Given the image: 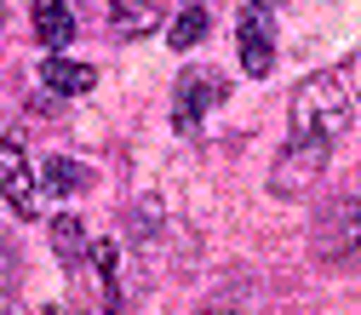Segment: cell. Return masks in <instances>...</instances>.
<instances>
[{
	"instance_id": "5b68a950",
	"label": "cell",
	"mask_w": 361,
	"mask_h": 315,
	"mask_svg": "<svg viewBox=\"0 0 361 315\" xmlns=\"http://www.w3.org/2000/svg\"><path fill=\"white\" fill-rule=\"evenodd\" d=\"M40 184H35V166L23 155L18 138H0V201L12 206V218H35L40 212Z\"/></svg>"
},
{
	"instance_id": "9c48e42d",
	"label": "cell",
	"mask_w": 361,
	"mask_h": 315,
	"mask_svg": "<svg viewBox=\"0 0 361 315\" xmlns=\"http://www.w3.org/2000/svg\"><path fill=\"white\" fill-rule=\"evenodd\" d=\"M161 12H166V0H109V23H115V35H126V40L149 35V29L161 23Z\"/></svg>"
},
{
	"instance_id": "8fae6325",
	"label": "cell",
	"mask_w": 361,
	"mask_h": 315,
	"mask_svg": "<svg viewBox=\"0 0 361 315\" xmlns=\"http://www.w3.org/2000/svg\"><path fill=\"white\" fill-rule=\"evenodd\" d=\"M52 252L63 258V264H80L86 258V230H80V218H52Z\"/></svg>"
},
{
	"instance_id": "9a60e30c",
	"label": "cell",
	"mask_w": 361,
	"mask_h": 315,
	"mask_svg": "<svg viewBox=\"0 0 361 315\" xmlns=\"http://www.w3.org/2000/svg\"><path fill=\"white\" fill-rule=\"evenodd\" d=\"M0 23H6V0H0Z\"/></svg>"
},
{
	"instance_id": "7a4b0ae2",
	"label": "cell",
	"mask_w": 361,
	"mask_h": 315,
	"mask_svg": "<svg viewBox=\"0 0 361 315\" xmlns=\"http://www.w3.org/2000/svg\"><path fill=\"white\" fill-rule=\"evenodd\" d=\"M327 155H333V144H322V138H293V149L269 166V195L293 201V195L315 190V184H322V172H327Z\"/></svg>"
},
{
	"instance_id": "52a82bcc",
	"label": "cell",
	"mask_w": 361,
	"mask_h": 315,
	"mask_svg": "<svg viewBox=\"0 0 361 315\" xmlns=\"http://www.w3.org/2000/svg\"><path fill=\"white\" fill-rule=\"evenodd\" d=\"M75 0H35V40L47 52H63L75 40Z\"/></svg>"
},
{
	"instance_id": "3957f363",
	"label": "cell",
	"mask_w": 361,
	"mask_h": 315,
	"mask_svg": "<svg viewBox=\"0 0 361 315\" xmlns=\"http://www.w3.org/2000/svg\"><path fill=\"white\" fill-rule=\"evenodd\" d=\"M315 258L333 269H361V201H338L315 223Z\"/></svg>"
},
{
	"instance_id": "4fadbf2b",
	"label": "cell",
	"mask_w": 361,
	"mask_h": 315,
	"mask_svg": "<svg viewBox=\"0 0 361 315\" xmlns=\"http://www.w3.org/2000/svg\"><path fill=\"white\" fill-rule=\"evenodd\" d=\"M18 287V252H12V241L0 235V298H6Z\"/></svg>"
},
{
	"instance_id": "277c9868",
	"label": "cell",
	"mask_w": 361,
	"mask_h": 315,
	"mask_svg": "<svg viewBox=\"0 0 361 315\" xmlns=\"http://www.w3.org/2000/svg\"><path fill=\"white\" fill-rule=\"evenodd\" d=\"M235 52H241V69L252 80H264L276 69V18H269V6L247 0V12L235 18Z\"/></svg>"
},
{
	"instance_id": "6da1fadb",
	"label": "cell",
	"mask_w": 361,
	"mask_h": 315,
	"mask_svg": "<svg viewBox=\"0 0 361 315\" xmlns=\"http://www.w3.org/2000/svg\"><path fill=\"white\" fill-rule=\"evenodd\" d=\"M350 126H355V98H350V80H344L338 69L310 75L298 92H293V138L338 144Z\"/></svg>"
},
{
	"instance_id": "8992f818",
	"label": "cell",
	"mask_w": 361,
	"mask_h": 315,
	"mask_svg": "<svg viewBox=\"0 0 361 315\" xmlns=\"http://www.w3.org/2000/svg\"><path fill=\"white\" fill-rule=\"evenodd\" d=\"M218 98H224V80H218L212 69H184V80H178V98H172V126L190 138V132L201 126V115H207Z\"/></svg>"
},
{
	"instance_id": "ba28073f",
	"label": "cell",
	"mask_w": 361,
	"mask_h": 315,
	"mask_svg": "<svg viewBox=\"0 0 361 315\" xmlns=\"http://www.w3.org/2000/svg\"><path fill=\"white\" fill-rule=\"evenodd\" d=\"M40 86L58 92V98H80V92H92V86H98V69L52 52V58H40Z\"/></svg>"
},
{
	"instance_id": "5bb4252c",
	"label": "cell",
	"mask_w": 361,
	"mask_h": 315,
	"mask_svg": "<svg viewBox=\"0 0 361 315\" xmlns=\"http://www.w3.org/2000/svg\"><path fill=\"white\" fill-rule=\"evenodd\" d=\"M258 6H281V0H258Z\"/></svg>"
},
{
	"instance_id": "30bf717a",
	"label": "cell",
	"mask_w": 361,
	"mask_h": 315,
	"mask_svg": "<svg viewBox=\"0 0 361 315\" xmlns=\"http://www.w3.org/2000/svg\"><path fill=\"white\" fill-rule=\"evenodd\" d=\"M86 184H92V172H86L80 161H69V155H52L47 172H40V190H52V195H75Z\"/></svg>"
},
{
	"instance_id": "7c38bea8",
	"label": "cell",
	"mask_w": 361,
	"mask_h": 315,
	"mask_svg": "<svg viewBox=\"0 0 361 315\" xmlns=\"http://www.w3.org/2000/svg\"><path fill=\"white\" fill-rule=\"evenodd\" d=\"M201 35H207V6H184V12L172 18V35H166V40H172L178 52H190Z\"/></svg>"
}]
</instances>
